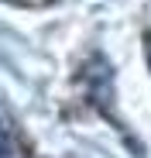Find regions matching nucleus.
<instances>
[{"mask_svg": "<svg viewBox=\"0 0 151 158\" xmlns=\"http://www.w3.org/2000/svg\"><path fill=\"white\" fill-rule=\"evenodd\" d=\"M0 4H14V7H28V10H38V7H52L59 0H0Z\"/></svg>", "mask_w": 151, "mask_h": 158, "instance_id": "f257e3e1", "label": "nucleus"}, {"mask_svg": "<svg viewBox=\"0 0 151 158\" xmlns=\"http://www.w3.org/2000/svg\"><path fill=\"white\" fill-rule=\"evenodd\" d=\"M0 158H24V155H21V148H17V144L10 141V144H7L4 151H0Z\"/></svg>", "mask_w": 151, "mask_h": 158, "instance_id": "f03ea898", "label": "nucleus"}, {"mask_svg": "<svg viewBox=\"0 0 151 158\" xmlns=\"http://www.w3.org/2000/svg\"><path fill=\"white\" fill-rule=\"evenodd\" d=\"M144 52H148V65H151V31L144 35Z\"/></svg>", "mask_w": 151, "mask_h": 158, "instance_id": "7ed1b4c3", "label": "nucleus"}, {"mask_svg": "<svg viewBox=\"0 0 151 158\" xmlns=\"http://www.w3.org/2000/svg\"><path fill=\"white\" fill-rule=\"evenodd\" d=\"M7 144H10V138H7V131H4V127H0V151H4Z\"/></svg>", "mask_w": 151, "mask_h": 158, "instance_id": "20e7f679", "label": "nucleus"}]
</instances>
